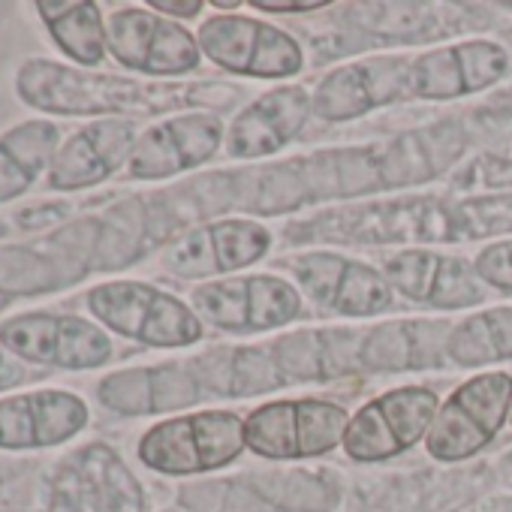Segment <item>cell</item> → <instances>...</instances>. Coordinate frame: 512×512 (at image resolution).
Segmentation results:
<instances>
[{
	"label": "cell",
	"instance_id": "cell-1",
	"mask_svg": "<svg viewBox=\"0 0 512 512\" xmlns=\"http://www.w3.org/2000/svg\"><path fill=\"white\" fill-rule=\"evenodd\" d=\"M244 422L235 413L205 410L154 425L139 440L145 467L166 476H193L226 467L244 449Z\"/></svg>",
	"mask_w": 512,
	"mask_h": 512
},
{
	"label": "cell",
	"instance_id": "cell-2",
	"mask_svg": "<svg viewBox=\"0 0 512 512\" xmlns=\"http://www.w3.org/2000/svg\"><path fill=\"white\" fill-rule=\"evenodd\" d=\"M88 311L106 329L151 347H187L202 338V323L184 302L142 281L94 287L88 293Z\"/></svg>",
	"mask_w": 512,
	"mask_h": 512
},
{
	"label": "cell",
	"instance_id": "cell-3",
	"mask_svg": "<svg viewBox=\"0 0 512 512\" xmlns=\"http://www.w3.org/2000/svg\"><path fill=\"white\" fill-rule=\"evenodd\" d=\"M0 347L10 350L19 362L49 365L67 371H91L112 359V338L73 314L31 311L0 326Z\"/></svg>",
	"mask_w": 512,
	"mask_h": 512
},
{
	"label": "cell",
	"instance_id": "cell-4",
	"mask_svg": "<svg viewBox=\"0 0 512 512\" xmlns=\"http://www.w3.org/2000/svg\"><path fill=\"white\" fill-rule=\"evenodd\" d=\"M19 97L49 115H115L133 109L139 85L115 76H97L49 58H31L16 76Z\"/></svg>",
	"mask_w": 512,
	"mask_h": 512
},
{
	"label": "cell",
	"instance_id": "cell-5",
	"mask_svg": "<svg viewBox=\"0 0 512 512\" xmlns=\"http://www.w3.org/2000/svg\"><path fill=\"white\" fill-rule=\"evenodd\" d=\"M347 410L332 401H275L244 422V443L263 458H308L344 443Z\"/></svg>",
	"mask_w": 512,
	"mask_h": 512
},
{
	"label": "cell",
	"instance_id": "cell-6",
	"mask_svg": "<svg viewBox=\"0 0 512 512\" xmlns=\"http://www.w3.org/2000/svg\"><path fill=\"white\" fill-rule=\"evenodd\" d=\"M512 404V377H473L440 404L428 431V452L440 461H461L494 440Z\"/></svg>",
	"mask_w": 512,
	"mask_h": 512
},
{
	"label": "cell",
	"instance_id": "cell-7",
	"mask_svg": "<svg viewBox=\"0 0 512 512\" xmlns=\"http://www.w3.org/2000/svg\"><path fill=\"white\" fill-rule=\"evenodd\" d=\"M440 410V401L428 389H395L371 404H365L347 425L344 449L356 461H383L404 449H410L416 440H422L434 416Z\"/></svg>",
	"mask_w": 512,
	"mask_h": 512
},
{
	"label": "cell",
	"instance_id": "cell-8",
	"mask_svg": "<svg viewBox=\"0 0 512 512\" xmlns=\"http://www.w3.org/2000/svg\"><path fill=\"white\" fill-rule=\"evenodd\" d=\"M199 49L232 73L284 79L302 70V49L293 37L244 16H217L199 28Z\"/></svg>",
	"mask_w": 512,
	"mask_h": 512
},
{
	"label": "cell",
	"instance_id": "cell-9",
	"mask_svg": "<svg viewBox=\"0 0 512 512\" xmlns=\"http://www.w3.org/2000/svg\"><path fill=\"white\" fill-rule=\"evenodd\" d=\"M106 46L118 64L148 76H178L199 64V40L142 7L109 16Z\"/></svg>",
	"mask_w": 512,
	"mask_h": 512
},
{
	"label": "cell",
	"instance_id": "cell-10",
	"mask_svg": "<svg viewBox=\"0 0 512 512\" xmlns=\"http://www.w3.org/2000/svg\"><path fill=\"white\" fill-rule=\"evenodd\" d=\"M88 404L64 389H34L0 398V452H34L70 443L85 431Z\"/></svg>",
	"mask_w": 512,
	"mask_h": 512
},
{
	"label": "cell",
	"instance_id": "cell-11",
	"mask_svg": "<svg viewBox=\"0 0 512 512\" xmlns=\"http://www.w3.org/2000/svg\"><path fill=\"white\" fill-rule=\"evenodd\" d=\"M136 148V127L124 118H103L94 121L67 139H61V148L49 169V187L52 190H85L109 175H115L124 163H130Z\"/></svg>",
	"mask_w": 512,
	"mask_h": 512
},
{
	"label": "cell",
	"instance_id": "cell-12",
	"mask_svg": "<svg viewBox=\"0 0 512 512\" xmlns=\"http://www.w3.org/2000/svg\"><path fill=\"white\" fill-rule=\"evenodd\" d=\"M223 136V124L214 115H181L163 124H154L136 139L130 157V175L157 181L178 175L190 166L208 160Z\"/></svg>",
	"mask_w": 512,
	"mask_h": 512
},
{
	"label": "cell",
	"instance_id": "cell-13",
	"mask_svg": "<svg viewBox=\"0 0 512 512\" xmlns=\"http://www.w3.org/2000/svg\"><path fill=\"white\" fill-rule=\"evenodd\" d=\"M509 67V58L494 43H461L437 49L413 64L410 91L425 100H446L494 85Z\"/></svg>",
	"mask_w": 512,
	"mask_h": 512
},
{
	"label": "cell",
	"instance_id": "cell-14",
	"mask_svg": "<svg viewBox=\"0 0 512 512\" xmlns=\"http://www.w3.org/2000/svg\"><path fill=\"white\" fill-rule=\"evenodd\" d=\"M410 73H413V64L398 61V58L347 64L320 85L314 97V109L320 118H329V121L356 118L362 112H371L374 106H383L401 97V91L410 88Z\"/></svg>",
	"mask_w": 512,
	"mask_h": 512
},
{
	"label": "cell",
	"instance_id": "cell-15",
	"mask_svg": "<svg viewBox=\"0 0 512 512\" xmlns=\"http://www.w3.org/2000/svg\"><path fill=\"white\" fill-rule=\"evenodd\" d=\"M308 118V97L302 88H281L263 100H256L244 115H238L229 154L235 157H263L284 148Z\"/></svg>",
	"mask_w": 512,
	"mask_h": 512
},
{
	"label": "cell",
	"instance_id": "cell-16",
	"mask_svg": "<svg viewBox=\"0 0 512 512\" xmlns=\"http://www.w3.org/2000/svg\"><path fill=\"white\" fill-rule=\"evenodd\" d=\"M61 148V130L52 121H25L0 136V205L25 196L40 175H49Z\"/></svg>",
	"mask_w": 512,
	"mask_h": 512
},
{
	"label": "cell",
	"instance_id": "cell-17",
	"mask_svg": "<svg viewBox=\"0 0 512 512\" xmlns=\"http://www.w3.org/2000/svg\"><path fill=\"white\" fill-rule=\"evenodd\" d=\"M37 13L55 46L73 64H82L88 70L106 58V22L97 4H88V0H40Z\"/></svg>",
	"mask_w": 512,
	"mask_h": 512
},
{
	"label": "cell",
	"instance_id": "cell-18",
	"mask_svg": "<svg viewBox=\"0 0 512 512\" xmlns=\"http://www.w3.org/2000/svg\"><path fill=\"white\" fill-rule=\"evenodd\" d=\"M247 485L272 509H284V512H329L335 509L341 497L332 476L311 473V470L260 473V476H250Z\"/></svg>",
	"mask_w": 512,
	"mask_h": 512
},
{
	"label": "cell",
	"instance_id": "cell-19",
	"mask_svg": "<svg viewBox=\"0 0 512 512\" xmlns=\"http://www.w3.org/2000/svg\"><path fill=\"white\" fill-rule=\"evenodd\" d=\"M208 238L217 272H235L241 266L256 263L272 244V235L263 226L247 220H223L208 229Z\"/></svg>",
	"mask_w": 512,
	"mask_h": 512
},
{
	"label": "cell",
	"instance_id": "cell-20",
	"mask_svg": "<svg viewBox=\"0 0 512 512\" xmlns=\"http://www.w3.org/2000/svg\"><path fill=\"white\" fill-rule=\"evenodd\" d=\"M299 314V293L281 281L256 275L247 278V332L275 329Z\"/></svg>",
	"mask_w": 512,
	"mask_h": 512
},
{
	"label": "cell",
	"instance_id": "cell-21",
	"mask_svg": "<svg viewBox=\"0 0 512 512\" xmlns=\"http://www.w3.org/2000/svg\"><path fill=\"white\" fill-rule=\"evenodd\" d=\"M389 305H392L389 281L380 278L371 266L347 263L338 296H335V308L350 317H371V314L386 311Z\"/></svg>",
	"mask_w": 512,
	"mask_h": 512
},
{
	"label": "cell",
	"instance_id": "cell-22",
	"mask_svg": "<svg viewBox=\"0 0 512 512\" xmlns=\"http://www.w3.org/2000/svg\"><path fill=\"white\" fill-rule=\"evenodd\" d=\"M190 512H272V506L247 482H199L181 491Z\"/></svg>",
	"mask_w": 512,
	"mask_h": 512
},
{
	"label": "cell",
	"instance_id": "cell-23",
	"mask_svg": "<svg viewBox=\"0 0 512 512\" xmlns=\"http://www.w3.org/2000/svg\"><path fill=\"white\" fill-rule=\"evenodd\" d=\"M193 305L214 326L229 332H247V278L196 287Z\"/></svg>",
	"mask_w": 512,
	"mask_h": 512
},
{
	"label": "cell",
	"instance_id": "cell-24",
	"mask_svg": "<svg viewBox=\"0 0 512 512\" xmlns=\"http://www.w3.org/2000/svg\"><path fill=\"white\" fill-rule=\"evenodd\" d=\"M440 260L443 256L425 253V250L398 253L392 260H386V281L395 284L404 296H410L416 302H431L437 275H440Z\"/></svg>",
	"mask_w": 512,
	"mask_h": 512
},
{
	"label": "cell",
	"instance_id": "cell-25",
	"mask_svg": "<svg viewBox=\"0 0 512 512\" xmlns=\"http://www.w3.org/2000/svg\"><path fill=\"white\" fill-rule=\"evenodd\" d=\"M362 365L371 371H404L413 368V341L407 323L377 326L362 341Z\"/></svg>",
	"mask_w": 512,
	"mask_h": 512
},
{
	"label": "cell",
	"instance_id": "cell-26",
	"mask_svg": "<svg viewBox=\"0 0 512 512\" xmlns=\"http://www.w3.org/2000/svg\"><path fill=\"white\" fill-rule=\"evenodd\" d=\"M100 401L127 416L151 413L154 410V380L151 371H124L112 374L100 383Z\"/></svg>",
	"mask_w": 512,
	"mask_h": 512
},
{
	"label": "cell",
	"instance_id": "cell-27",
	"mask_svg": "<svg viewBox=\"0 0 512 512\" xmlns=\"http://www.w3.org/2000/svg\"><path fill=\"white\" fill-rule=\"evenodd\" d=\"M344 269H347V260H344V256H335V253H308V256H302V260L293 263L296 278L323 305H335Z\"/></svg>",
	"mask_w": 512,
	"mask_h": 512
},
{
	"label": "cell",
	"instance_id": "cell-28",
	"mask_svg": "<svg viewBox=\"0 0 512 512\" xmlns=\"http://www.w3.org/2000/svg\"><path fill=\"white\" fill-rule=\"evenodd\" d=\"M449 356L458 365H485L491 359H500L497 344H494V332L488 317H470L467 323H461L458 329H452L449 335Z\"/></svg>",
	"mask_w": 512,
	"mask_h": 512
},
{
	"label": "cell",
	"instance_id": "cell-29",
	"mask_svg": "<svg viewBox=\"0 0 512 512\" xmlns=\"http://www.w3.org/2000/svg\"><path fill=\"white\" fill-rule=\"evenodd\" d=\"M482 296H485V293H482V287L476 284L470 266L461 263V260H455V256H443L431 305H440V308H461V305L479 302Z\"/></svg>",
	"mask_w": 512,
	"mask_h": 512
},
{
	"label": "cell",
	"instance_id": "cell-30",
	"mask_svg": "<svg viewBox=\"0 0 512 512\" xmlns=\"http://www.w3.org/2000/svg\"><path fill=\"white\" fill-rule=\"evenodd\" d=\"M278 365L281 371L299 377V380H314L326 377V362H323V335H293L278 344Z\"/></svg>",
	"mask_w": 512,
	"mask_h": 512
},
{
	"label": "cell",
	"instance_id": "cell-31",
	"mask_svg": "<svg viewBox=\"0 0 512 512\" xmlns=\"http://www.w3.org/2000/svg\"><path fill=\"white\" fill-rule=\"evenodd\" d=\"M275 362L260 353V350H235L232 356V392L235 395H250V392H263L275 386L278 380Z\"/></svg>",
	"mask_w": 512,
	"mask_h": 512
},
{
	"label": "cell",
	"instance_id": "cell-32",
	"mask_svg": "<svg viewBox=\"0 0 512 512\" xmlns=\"http://www.w3.org/2000/svg\"><path fill=\"white\" fill-rule=\"evenodd\" d=\"M151 380H154V410L184 407L196 401L199 392L196 374H187L181 368H157L151 371Z\"/></svg>",
	"mask_w": 512,
	"mask_h": 512
},
{
	"label": "cell",
	"instance_id": "cell-33",
	"mask_svg": "<svg viewBox=\"0 0 512 512\" xmlns=\"http://www.w3.org/2000/svg\"><path fill=\"white\" fill-rule=\"evenodd\" d=\"M410 326V341H413V368H431L440 362L443 344H449L446 332L449 326L443 323H407Z\"/></svg>",
	"mask_w": 512,
	"mask_h": 512
},
{
	"label": "cell",
	"instance_id": "cell-34",
	"mask_svg": "<svg viewBox=\"0 0 512 512\" xmlns=\"http://www.w3.org/2000/svg\"><path fill=\"white\" fill-rule=\"evenodd\" d=\"M476 272L491 287L512 290V241H503V244L482 250L479 260H476Z\"/></svg>",
	"mask_w": 512,
	"mask_h": 512
},
{
	"label": "cell",
	"instance_id": "cell-35",
	"mask_svg": "<svg viewBox=\"0 0 512 512\" xmlns=\"http://www.w3.org/2000/svg\"><path fill=\"white\" fill-rule=\"evenodd\" d=\"M28 380H31V368L25 362H19L10 350L0 347V392H10Z\"/></svg>",
	"mask_w": 512,
	"mask_h": 512
},
{
	"label": "cell",
	"instance_id": "cell-36",
	"mask_svg": "<svg viewBox=\"0 0 512 512\" xmlns=\"http://www.w3.org/2000/svg\"><path fill=\"white\" fill-rule=\"evenodd\" d=\"M485 317H488V323H491L497 353H500V356H512V308H500V311H491V314H485Z\"/></svg>",
	"mask_w": 512,
	"mask_h": 512
},
{
	"label": "cell",
	"instance_id": "cell-37",
	"mask_svg": "<svg viewBox=\"0 0 512 512\" xmlns=\"http://www.w3.org/2000/svg\"><path fill=\"white\" fill-rule=\"evenodd\" d=\"M148 7L157 10V13L175 16V19H193L202 10V0H184V4H178V0H151Z\"/></svg>",
	"mask_w": 512,
	"mask_h": 512
},
{
	"label": "cell",
	"instance_id": "cell-38",
	"mask_svg": "<svg viewBox=\"0 0 512 512\" xmlns=\"http://www.w3.org/2000/svg\"><path fill=\"white\" fill-rule=\"evenodd\" d=\"M256 10H263V13H314V10H320V7H326V4H278V0H256L253 4Z\"/></svg>",
	"mask_w": 512,
	"mask_h": 512
},
{
	"label": "cell",
	"instance_id": "cell-39",
	"mask_svg": "<svg viewBox=\"0 0 512 512\" xmlns=\"http://www.w3.org/2000/svg\"><path fill=\"white\" fill-rule=\"evenodd\" d=\"M214 7H217V10H232V7H238V4H235V0H214Z\"/></svg>",
	"mask_w": 512,
	"mask_h": 512
},
{
	"label": "cell",
	"instance_id": "cell-40",
	"mask_svg": "<svg viewBox=\"0 0 512 512\" xmlns=\"http://www.w3.org/2000/svg\"><path fill=\"white\" fill-rule=\"evenodd\" d=\"M509 467H512V458H509Z\"/></svg>",
	"mask_w": 512,
	"mask_h": 512
}]
</instances>
